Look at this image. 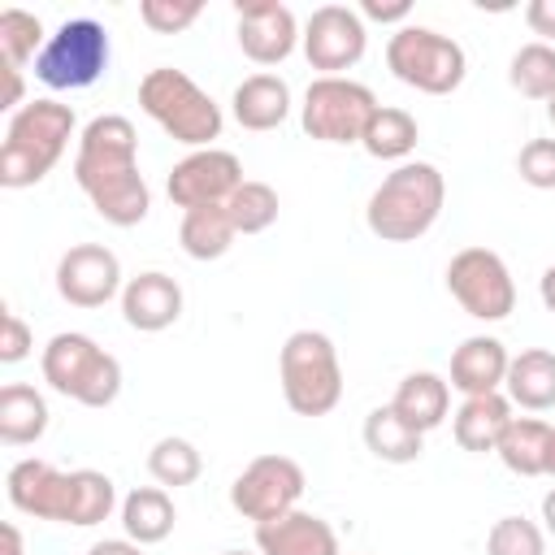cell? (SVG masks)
<instances>
[{"label": "cell", "mask_w": 555, "mask_h": 555, "mask_svg": "<svg viewBox=\"0 0 555 555\" xmlns=\"http://www.w3.org/2000/svg\"><path fill=\"white\" fill-rule=\"evenodd\" d=\"M299 48H304L308 65L321 69V78H343V69L360 65V56L369 48V26H364L360 9H351V4H321L308 13Z\"/></svg>", "instance_id": "12"}, {"label": "cell", "mask_w": 555, "mask_h": 555, "mask_svg": "<svg viewBox=\"0 0 555 555\" xmlns=\"http://www.w3.org/2000/svg\"><path fill=\"white\" fill-rule=\"evenodd\" d=\"M243 182H247L243 178V160L234 152H225V147H195V152H186L169 169L165 191H169V199L182 212H191V208H204V204H225Z\"/></svg>", "instance_id": "13"}, {"label": "cell", "mask_w": 555, "mask_h": 555, "mask_svg": "<svg viewBox=\"0 0 555 555\" xmlns=\"http://www.w3.org/2000/svg\"><path fill=\"white\" fill-rule=\"evenodd\" d=\"M551 434H555V425H546V421H538V416H512V425L503 429L494 455H499L503 468L516 473V477H546Z\"/></svg>", "instance_id": "24"}, {"label": "cell", "mask_w": 555, "mask_h": 555, "mask_svg": "<svg viewBox=\"0 0 555 555\" xmlns=\"http://www.w3.org/2000/svg\"><path fill=\"white\" fill-rule=\"evenodd\" d=\"M304 486H308L304 468H299L291 455L269 451V455H256V460L230 481V507H234L243 520L264 525V520H278V516L295 512L299 499H304Z\"/></svg>", "instance_id": "11"}, {"label": "cell", "mask_w": 555, "mask_h": 555, "mask_svg": "<svg viewBox=\"0 0 555 555\" xmlns=\"http://www.w3.org/2000/svg\"><path fill=\"white\" fill-rule=\"evenodd\" d=\"M43 434H48V399L26 382L0 386V442L30 447Z\"/></svg>", "instance_id": "26"}, {"label": "cell", "mask_w": 555, "mask_h": 555, "mask_svg": "<svg viewBox=\"0 0 555 555\" xmlns=\"http://www.w3.org/2000/svg\"><path fill=\"white\" fill-rule=\"evenodd\" d=\"M507 82L525 100H551L555 95V48L542 43V39L520 43L507 61Z\"/></svg>", "instance_id": "30"}, {"label": "cell", "mask_w": 555, "mask_h": 555, "mask_svg": "<svg viewBox=\"0 0 555 555\" xmlns=\"http://www.w3.org/2000/svg\"><path fill=\"white\" fill-rule=\"evenodd\" d=\"M199 13H204L199 0H143L139 4L143 26L156 30V35H182L186 26L199 22Z\"/></svg>", "instance_id": "36"}, {"label": "cell", "mask_w": 555, "mask_h": 555, "mask_svg": "<svg viewBox=\"0 0 555 555\" xmlns=\"http://www.w3.org/2000/svg\"><path fill=\"white\" fill-rule=\"evenodd\" d=\"M117 507V486L108 473L100 468H74V499H69V520L74 529H91L100 520H108Z\"/></svg>", "instance_id": "31"}, {"label": "cell", "mask_w": 555, "mask_h": 555, "mask_svg": "<svg viewBox=\"0 0 555 555\" xmlns=\"http://www.w3.org/2000/svg\"><path fill=\"white\" fill-rule=\"evenodd\" d=\"M360 17L364 22H399V26H408L412 0H364L360 4Z\"/></svg>", "instance_id": "39"}, {"label": "cell", "mask_w": 555, "mask_h": 555, "mask_svg": "<svg viewBox=\"0 0 555 555\" xmlns=\"http://www.w3.org/2000/svg\"><path fill=\"white\" fill-rule=\"evenodd\" d=\"M507 347L494 334H468L455 351H451V390L468 395H494L507 382Z\"/></svg>", "instance_id": "19"}, {"label": "cell", "mask_w": 555, "mask_h": 555, "mask_svg": "<svg viewBox=\"0 0 555 555\" xmlns=\"http://www.w3.org/2000/svg\"><path fill=\"white\" fill-rule=\"evenodd\" d=\"M507 425H512V399H507L503 390H494V395H468V399L455 408V416H451L455 442H460L464 451H473V455L494 451Z\"/></svg>", "instance_id": "20"}, {"label": "cell", "mask_w": 555, "mask_h": 555, "mask_svg": "<svg viewBox=\"0 0 555 555\" xmlns=\"http://www.w3.org/2000/svg\"><path fill=\"white\" fill-rule=\"evenodd\" d=\"M390 408H395L416 434H429V429H438V425L447 421V412H451V382L438 377V373H429V369H416V373H408V377L399 382Z\"/></svg>", "instance_id": "22"}, {"label": "cell", "mask_w": 555, "mask_h": 555, "mask_svg": "<svg viewBox=\"0 0 555 555\" xmlns=\"http://www.w3.org/2000/svg\"><path fill=\"white\" fill-rule=\"evenodd\" d=\"M104 69H108V30L95 17H65L35 56V78L48 91L95 87Z\"/></svg>", "instance_id": "8"}, {"label": "cell", "mask_w": 555, "mask_h": 555, "mask_svg": "<svg viewBox=\"0 0 555 555\" xmlns=\"http://www.w3.org/2000/svg\"><path fill=\"white\" fill-rule=\"evenodd\" d=\"M503 395L512 399V408H525V412H546V408H555V351L529 347V351L512 356Z\"/></svg>", "instance_id": "23"}, {"label": "cell", "mask_w": 555, "mask_h": 555, "mask_svg": "<svg viewBox=\"0 0 555 555\" xmlns=\"http://www.w3.org/2000/svg\"><path fill=\"white\" fill-rule=\"evenodd\" d=\"M486 555H546V529L525 516H499L486 533Z\"/></svg>", "instance_id": "35"}, {"label": "cell", "mask_w": 555, "mask_h": 555, "mask_svg": "<svg viewBox=\"0 0 555 555\" xmlns=\"http://www.w3.org/2000/svg\"><path fill=\"white\" fill-rule=\"evenodd\" d=\"M30 347H35L30 325L13 308H4V317H0V364H22L30 356Z\"/></svg>", "instance_id": "38"}, {"label": "cell", "mask_w": 555, "mask_h": 555, "mask_svg": "<svg viewBox=\"0 0 555 555\" xmlns=\"http://www.w3.org/2000/svg\"><path fill=\"white\" fill-rule=\"evenodd\" d=\"M282 399L295 416H325L343 399V364L338 347L321 330H295L278 351Z\"/></svg>", "instance_id": "6"}, {"label": "cell", "mask_w": 555, "mask_h": 555, "mask_svg": "<svg viewBox=\"0 0 555 555\" xmlns=\"http://www.w3.org/2000/svg\"><path fill=\"white\" fill-rule=\"evenodd\" d=\"M542 529L555 538V490H546V494H542Z\"/></svg>", "instance_id": "44"}, {"label": "cell", "mask_w": 555, "mask_h": 555, "mask_svg": "<svg viewBox=\"0 0 555 555\" xmlns=\"http://www.w3.org/2000/svg\"><path fill=\"white\" fill-rule=\"evenodd\" d=\"M4 494L22 516L35 520H69V499H74V473H61L48 460H17L4 473Z\"/></svg>", "instance_id": "16"}, {"label": "cell", "mask_w": 555, "mask_h": 555, "mask_svg": "<svg viewBox=\"0 0 555 555\" xmlns=\"http://www.w3.org/2000/svg\"><path fill=\"white\" fill-rule=\"evenodd\" d=\"M139 108L173 139V143H186L191 152L195 147H212V139H221V104L186 74V69H173V65H156L143 74L139 82Z\"/></svg>", "instance_id": "4"}, {"label": "cell", "mask_w": 555, "mask_h": 555, "mask_svg": "<svg viewBox=\"0 0 555 555\" xmlns=\"http://www.w3.org/2000/svg\"><path fill=\"white\" fill-rule=\"evenodd\" d=\"M39 373L56 395H65L82 408H108L121 395V360L113 351H104L91 334H78V330L48 338V347L39 356Z\"/></svg>", "instance_id": "5"}, {"label": "cell", "mask_w": 555, "mask_h": 555, "mask_svg": "<svg viewBox=\"0 0 555 555\" xmlns=\"http://www.w3.org/2000/svg\"><path fill=\"white\" fill-rule=\"evenodd\" d=\"M256 551L260 555H343L334 525L304 507L256 525Z\"/></svg>", "instance_id": "18"}, {"label": "cell", "mask_w": 555, "mask_h": 555, "mask_svg": "<svg viewBox=\"0 0 555 555\" xmlns=\"http://www.w3.org/2000/svg\"><path fill=\"white\" fill-rule=\"evenodd\" d=\"M546 117H551V126H555V95L546 100Z\"/></svg>", "instance_id": "46"}, {"label": "cell", "mask_w": 555, "mask_h": 555, "mask_svg": "<svg viewBox=\"0 0 555 555\" xmlns=\"http://www.w3.org/2000/svg\"><path fill=\"white\" fill-rule=\"evenodd\" d=\"M525 22L533 35H542V43L555 48V0H529L525 4Z\"/></svg>", "instance_id": "40"}, {"label": "cell", "mask_w": 555, "mask_h": 555, "mask_svg": "<svg viewBox=\"0 0 555 555\" xmlns=\"http://www.w3.org/2000/svg\"><path fill=\"white\" fill-rule=\"evenodd\" d=\"M74 182L91 199V208L117 230H130L152 212V191L139 173V134L130 117L100 113L82 126L74 152Z\"/></svg>", "instance_id": "1"}, {"label": "cell", "mask_w": 555, "mask_h": 555, "mask_svg": "<svg viewBox=\"0 0 555 555\" xmlns=\"http://www.w3.org/2000/svg\"><path fill=\"white\" fill-rule=\"evenodd\" d=\"M147 473L156 477V486L178 490V486L199 481V473H204V455L195 451V442L169 434V438L152 442V451H147Z\"/></svg>", "instance_id": "32"}, {"label": "cell", "mask_w": 555, "mask_h": 555, "mask_svg": "<svg viewBox=\"0 0 555 555\" xmlns=\"http://www.w3.org/2000/svg\"><path fill=\"white\" fill-rule=\"evenodd\" d=\"M364 447L382 464H412L425 451V434H416L390 403H382V408H373L364 416Z\"/></svg>", "instance_id": "29"}, {"label": "cell", "mask_w": 555, "mask_h": 555, "mask_svg": "<svg viewBox=\"0 0 555 555\" xmlns=\"http://www.w3.org/2000/svg\"><path fill=\"white\" fill-rule=\"evenodd\" d=\"M221 555H247V551H221Z\"/></svg>", "instance_id": "47"}, {"label": "cell", "mask_w": 555, "mask_h": 555, "mask_svg": "<svg viewBox=\"0 0 555 555\" xmlns=\"http://www.w3.org/2000/svg\"><path fill=\"white\" fill-rule=\"evenodd\" d=\"M238 230L225 212V204H204V208H191L182 212V225H178V243L191 260H221L230 247H234Z\"/></svg>", "instance_id": "27"}, {"label": "cell", "mask_w": 555, "mask_h": 555, "mask_svg": "<svg viewBox=\"0 0 555 555\" xmlns=\"http://www.w3.org/2000/svg\"><path fill=\"white\" fill-rule=\"evenodd\" d=\"M416 139H421V126L408 108H395V104H377V113L369 117L364 126V139L360 147L373 156V160H412L416 152Z\"/></svg>", "instance_id": "28"}, {"label": "cell", "mask_w": 555, "mask_h": 555, "mask_svg": "<svg viewBox=\"0 0 555 555\" xmlns=\"http://www.w3.org/2000/svg\"><path fill=\"white\" fill-rule=\"evenodd\" d=\"M0 538H4V555H26V542H22V529L9 520L4 529H0Z\"/></svg>", "instance_id": "42"}, {"label": "cell", "mask_w": 555, "mask_h": 555, "mask_svg": "<svg viewBox=\"0 0 555 555\" xmlns=\"http://www.w3.org/2000/svg\"><path fill=\"white\" fill-rule=\"evenodd\" d=\"M48 35H43V22L26 9H4L0 13V61L13 65V69H26L35 65V56L43 52Z\"/></svg>", "instance_id": "33"}, {"label": "cell", "mask_w": 555, "mask_h": 555, "mask_svg": "<svg viewBox=\"0 0 555 555\" xmlns=\"http://www.w3.org/2000/svg\"><path fill=\"white\" fill-rule=\"evenodd\" d=\"M74 139V108L43 95V100H26L17 113H9L4 126V143H0V186L9 191H26L35 182H43L56 160L65 156Z\"/></svg>", "instance_id": "3"}, {"label": "cell", "mask_w": 555, "mask_h": 555, "mask_svg": "<svg viewBox=\"0 0 555 555\" xmlns=\"http://www.w3.org/2000/svg\"><path fill=\"white\" fill-rule=\"evenodd\" d=\"M87 555H143V546L130 538H100L87 546Z\"/></svg>", "instance_id": "41"}, {"label": "cell", "mask_w": 555, "mask_h": 555, "mask_svg": "<svg viewBox=\"0 0 555 555\" xmlns=\"http://www.w3.org/2000/svg\"><path fill=\"white\" fill-rule=\"evenodd\" d=\"M538 295H542V304H546V312L555 317V264H546V273H542V282H538Z\"/></svg>", "instance_id": "43"}, {"label": "cell", "mask_w": 555, "mask_h": 555, "mask_svg": "<svg viewBox=\"0 0 555 555\" xmlns=\"http://www.w3.org/2000/svg\"><path fill=\"white\" fill-rule=\"evenodd\" d=\"M278 191L269 186V182H256V178H247L230 199H225V212H230V221H234V230L238 234H264L273 221H278Z\"/></svg>", "instance_id": "34"}, {"label": "cell", "mask_w": 555, "mask_h": 555, "mask_svg": "<svg viewBox=\"0 0 555 555\" xmlns=\"http://www.w3.org/2000/svg\"><path fill=\"white\" fill-rule=\"evenodd\" d=\"M546 477H555V434H551V455H546Z\"/></svg>", "instance_id": "45"}, {"label": "cell", "mask_w": 555, "mask_h": 555, "mask_svg": "<svg viewBox=\"0 0 555 555\" xmlns=\"http://www.w3.org/2000/svg\"><path fill=\"white\" fill-rule=\"evenodd\" d=\"M377 95L356 78H312L299 104V126L317 143H360Z\"/></svg>", "instance_id": "9"}, {"label": "cell", "mask_w": 555, "mask_h": 555, "mask_svg": "<svg viewBox=\"0 0 555 555\" xmlns=\"http://www.w3.org/2000/svg\"><path fill=\"white\" fill-rule=\"evenodd\" d=\"M447 204V178L429 160H403L395 165L364 204V225L382 243H416L434 230Z\"/></svg>", "instance_id": "2"}, {"label": "cell", "mask_w": 555, "mask_h": 555, "mask_svg": "<svg viewBox=\"0 0 555 555\" xmlns=\"http://www.w3.org/2000/svg\"><path fill=\"white\" fill-rule=\"evenodd\" d=\"M173 525H178V512H173V499L165 486H139L121 499V529L130 542L156 546L173 533Z\"/></svg>", "instance_id": "25"}, {"label": "cell", "mask_w": 555, "mask_h": 555, "mask_svg": "<svg viewBox=\"0 0 555 555\" xmlns=\"http://www.w3.org/2000/svg\"><path fill=\"white\" fill-rule=\"evenodd\" d=\"M516 173L533 191H555V139H529L516 156Z\"/></svg>", "instance_id": "37"}, {"label": "cell", "mask_w": 555, "mask_h": 555, "mask_svg": "<svg viewBox=\"0 0 555 555\" xmlns=\"http://www.w3.org/2000/svg\"><path fill=\"white\" fill-rule=\"evenodd\" d=\"M386 69L412 91L451 95L468 74V56L451 35L408 22L386 39Z\"/></svg>", "instance_id": "7"}, {"label": "cell", "mask_w": 555, "mask_h": 555, "mask_svg": "<svg viewBox=\"0 0 555 555\" xmlns=\"http://www.w3.org/2000/svg\"><path fill=\"white\" fill-rule=\"evenodd\" d=\"M121 317L139 334H160L182 317V286L178 278L147 269L121 286Z\"/></svg>", "instance_id": "17"}, {"label": "cell", "mask_w": 555, "mask_h": 555, "mask_svg": "<svg viewBox=\"0 0 555 555\" xmlns=\"http://www.w3.org/2000/svg\"><path fill=\"white\" fill-rule=\"evenodd\" d=\"M230 108H234V121L243 130H278L286 117H291V87L286 78L278 74H251L234 87L230 95Z\"/></svg>", "instance_id": "21"}, {"label": "cell", "mask_w": 555, "mask_h": 555, "mask_svg": "<svg viewBox=\"0 0 555 555\" xmlns=\"http://www.w3.org/2000/svg\"><path fill=\"white\" fill-rule=\"evenodd\" d=\"M234 35H238V48H243L247 61L282 65L299 48L304 26L295 22L291 4H282V0H251V4H238Z\"/></svg>", "instance_id": "15"}, {"label": "cell", "mask_w": 555, "mask_h": 555, "mask_svg": "<svg viewBox=\"0 0 555 555\" xmlns=\"http://www.w3.org/2000/svg\"><path fill=\"white\" fill-rule=\"evenodd\" d=\"M121 260L104 243H74L56 260V295L74 308H104L121 295Z\"/></svg>", "instance_id": "14"}, {"label": "cell", "mask_w": 555, "mask_h": 555, "mask_svg": "<svg viewBox=\"0 0 555 555\" xmlns=\"http://www.w3.org/2000/svg\"><path fill=\"white\" fill-rule=\"evenodd\" d=\"M447 291L473 321H503L516 308V282L499 251L464 247L447 264Z\"/></svg>", "instance_id": "10"}]
</instances>
